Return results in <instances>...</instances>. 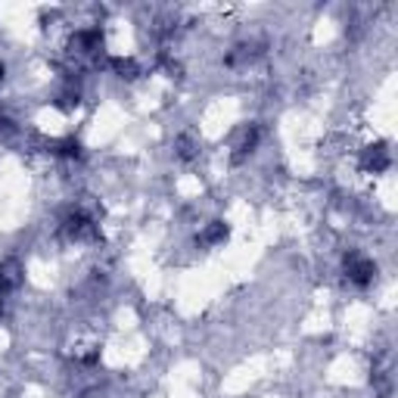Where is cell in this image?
I'll return each instance as SVG.
<instances>
[{"mask_svg":"<svg viewBox=\"0 0 398 398\" xmlns=\"http://www.w3.org/2000/svg\"><path fill=\"white\" fill-rule=\"evenodd\" d=\"M19 284H22V274H19L16 261H6V265H0V293L16 290Z\"/></svg>","mask_w":398,"mask_h":398,"instance_id":"7a4b0ae2","label":"cell"},{"mask_svg":"<svg viewBox=\"0 0 398 398\" xmlns=\"http://www.w3.org/2000/svg\"><path fill=\"white\" fill-rule=\"evenodd\" d=\"M349 280H355L358 286H367L374 280V261L361 259V255H352L349 259Z\"/></svg>","mask_w":398,"mask_h":398,"instance_id":"6da1fadb","label":"cell"},{"mask_svg":"<svg viewBox=\"0 0 398 398\" xmlns=\"http://www.w3.org/2000/svg\"><path fill=\"white\" fill-rule=\"evenodd\" d=\"M0 85H3V62H0Z\"/></svg>","mask_w":398,"mask_h":398,"instance_id":"3957f363","label":"cell"}]
</instances>
